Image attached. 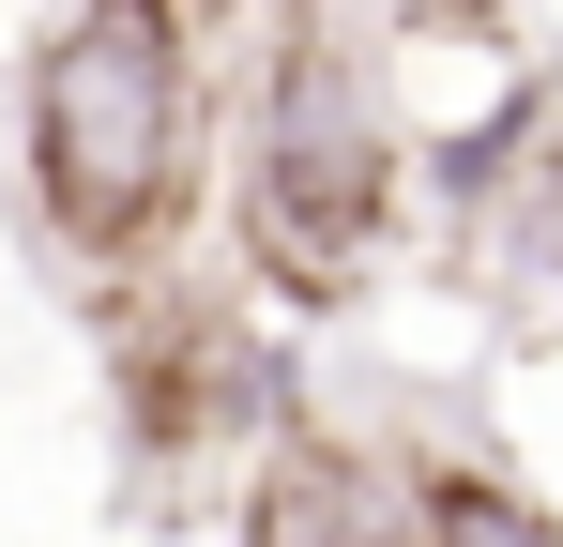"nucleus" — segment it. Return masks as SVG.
<instances>
[{
    "label": "nucleus",
    "mask_w": 563,
    "mask_h": 547,
    "mask_svg": "<svg viewBox=\"0 0 563 547\" xmlns=\"http://www.w3.org/2000/svg\"><path fill=\"white\" fill-rule=\"evenodd\" d=\"M411 137L427 107L396 91V46L351 0H244L213 122V259L289 335L366 320L411 274Z\"/></svg>",
    "instance_id": "f03ea898"
},
{
    "label": "nucleus",
    "mask_w": 563,
    "mask_h": 547,
    "mask_svg": "<svg viewBox=\"0 0 563 547\" xmlns=\"http://www.w3.org/2000/svg\"><path fill=\"white\" fill-rule=\"evenodd\" d=\"M411 274L503 335H563V46H503V77L411 137Z\"/></svg>",
    "instance_id": "20e7f679"
},
{
    "label": "nucleus",
    "mask_w": 563,
    "mask_h": 547,
    "mask_svg": "<svg viewBox=\"0 0 563 547\" xmlns=\"http://www.w3.org/2000/svg\"><path fill=\"white\" fill-rule=\"evenodd\" d=\"M229 15L244 0H46L15 31L0 182H15V244L62 274V304L213 244Z\"/></svg>",
    "instance_id": "f257e3e1"
},
{
    "label": "nucleus",
    "mask_w": 563,
    "mask_h": 547,
    "mask_svg": "<svg viewBox=\"0 0 563 547\" xmlns=\"http://www.w3.org/2000/svg\"><path fill=\"white\" fill-rule=\"evenodd\" d=\"M396 442V487H411V533L427 547H563V487L549 471H518V456L487 442V426H380Z\"/></svg>",
    "instance_id": "423d86ee"
},
{
    "label": "nucleus",
    "mask_w": 563,
    "mask_h": 547,
    "mask_svg": "<svg viewBox=\"0 0 563 547\" xmlns=\"http://www.w3.org/2000/svg\"><path fill=\"white\" fill-rule=\"evenodd\" d=\"M77 335H92V395H107V471L137 502H229V471L289 411H320L305 335L213 244L168 274H122V289H77Z\"/></svg>",
    "instance_id": "7ed1b4c3"
},
{
    "label": "nucleus",
    "mask_w": 563,
    "mask_h": 547,
    "mask_svg": "<svg viewBox=\"0 0 563 547\" xmlns=\"http://www.w3.org/2000/svg\"><path fill=\"white\" fill-rule=\"evenodd\" d=\"M213 533L229 547H427L411 533V487H396V442L351 426V411H289L275 442L229 471Z\"/></svg>",
    "instance_id": "39448f33"
},
{
    "label": "nucleus",
    "mask_w": 563,
    "mask_h": 547,
    "mask_svg": "<svg viewBox=\"0 0 563 547\" xmlns=\"http://www.w3.org/2000/svg\"><path fill=\"white\" fill-rule=\"evenodd\" d=\"M380 46H457V62H503L533 46V0H351Z\"/></svg>",
    "instance_id": "0eeeda50"
}]
</instances>
